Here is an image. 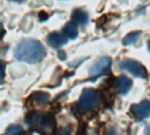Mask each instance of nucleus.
I'll return each instance as SVG.
<instances>
[{
    "label": "nucleus",
    "instance_id": "17",
    "mask_svg": "<svg viewBox=\"0 0 150 135\" xmlns=\"http://www.w3.org/2000/svg\"><path fill=\"white\" fill-rule=\"evenodd\" d=\"M85 132H86V125L85 124H81L80 126V128H79L77 135H85Z\"/></svg>",
    "mask_w": 150,
    "mask_h": 135
},
{
    "label": "nucleus",
    "instance_id": "13",
    "mask_svg": "<svg viewBox=\"0 0 150 135\" xmlns=\"http://www.w3.org/2000/svg\"><path fill=\"white\" fill-rule=\"evenodd\" d=\"M141 35L140 31H136V32H132L130 34H128L124 39H123V44L124 45H129L131 43H132L133 42H135L137 40V38Z\"/></svg>",
    "mask_w": 150,
    "mask_h": 135
},
{
    "label": "nucleus",
    "instance_id": "20",
    "mask_svg": "<svg viewBox=\"0 0 150 135\" xmlns=\"http://www.w3.org/2000/svg\"><path fill=\"white\" fill-rule=\"evenodd\" d=\"M57 57H58V58H59L60 60H64V59L66 58L65 52H64V51H63V50L59 51V52L57 53Z\"/></svg>",
    "mask_w": 150,
    "mask_h": 135
},
{
    "label": "nucleus",
    "instance_id": "24",
    "mask_svg": "<svg viewBox=\"0 0 150 135\" xmlns=\"http://www.w3.org/2000/svg\"><path fill=\"white\" fill-rule=\"evenodd\" d=\"M148 49H149V51H150V41L148 42Z\"/></svg>",
    "mask_w": 150,
    "mask_h": 135
},
{
    "label": "nucleus",
    "instance_id": "8",
    "mask_svg": "<svg viewBox=\"0 0 150 135\" xmlns=\"http://www.w3.org/2000/svg\"><path fill=\"white\" fill-rule=\"evenodd\" d=\"M132 86V81L125 75H121L117 81V88L119 94L125 95L127 94Z\"/></svg>",
    "mask_w": 150,
    "mask_h": 135
},
{
    "label": "nucleus",
    "instance_id": "14",
    "mask_svg": "<svg viewBox=\"0 0 150 135\" xmlns=\"http://www.w3.org/2000/svg\"><path fill=\"white\" fill-rule=\"evenodd\" d=\"M71 125H66L64 127H62L57 135H71Z\"/></svg>",
    "mask_w": 150,
    "mask_h": 135
},
{
    "label": "nucleus",
    "instance_id": "12",
    "mask_svg": "<svg viewBox=\"0 0 150 135\" xmlns=\"http://www.w3.org/2000/svg\"><path fill=\"white\" fill-rule=\"evenodd\" d=\"M31 97L38 103H43L45 102H47L50 98V95L48 93H44V92H35L34 94H32Z\"/></svg>",
    "mask_w": 150,
    "mask_h": 135
},
{
    "label": "nucleus",
    "instance_id": "6",
    "mask_svg": "<svg viewBox=\"0 0 150 135\" xmlns=\"http://www.w3.org/2000/svg\"><path fill=\"white\" fill-rule=\"evenodd\" d=\"M130 110L136 117L146 119L150 116V101L144 100L139 104H132Z\"/></svg>",
    "mask_w": 150,
    "mask_h": 135
},
{
    "label": "nucleus",
    "instance_id": "11",
    "mask_svg": "<svg viewBox=\"0 0 150 135\" xmlns=\"http://www.w3.org/2000/svg\"><path fill=\"white\" fill-rule=\"evenodd\" d=\"M22 127L20 124H11L6 129L3 135H21L22 133Z\"/></svg>",
    "mask_w": 150,
    "mask_h": 135
},
{
    "label": "nucleus",
    "instance_id": "19",
    "mask_svg": "<svg viewBox=\"0 0 150 135\" xmlns=\"http://www.w3.org/2000/svg\"><path fill=\"white\" fill-rule=\"evenodd\" d=\"M5 34H6V30L4 28V26H3L2 23H0V40L4 37Z\"/></svg>",
    "mask_w": 150,
    "mask_h": 135
},
{
    "label": "nucleus",
    "instance_id": "18",
    "mask_svg": "<svg viewBox=\"0 0 150 135\" xmlns=\"http://www.w3.org/2000/svg\"><path fill=\"white\" fill-rule=\"evenodd\" d=\"M39 19L41 21H43V20H46L48 19V14L45 13V12H41L39 13Z\"/></svg>",
    "mask_w": 150,
    "mask_h": 135
},
{
    "label": "nucleus",
    "instance_id": "10",
    "mask_svg": "<svg viewBox=\"0 0 150 135\" xmlns=\"http://www.w3.org/2000/svg\"><path fill=\"white\" fill-rule=\"evenodd\" d=\"M71 18H72V20H73L74 23L79 24L81 26H83V25H85L88 22V15L84 11L76 10V11L73 12V13L71 15Z\"/></svg>",
    "mask_w": 150,
    "mask_h": 135
},
{
    "label": "nucleus",
    "instance_id": "1",
    "mask_svg": "<svg viewBox=\"0 0 150 135\" xmlns=\"http://www.w3.org/2000/svg\"><path fill=\"white\" fill-rule=\"evenodd\" d=\"M46 56L43 45L35 39H24L19 42L14 50V57L17 60L28 64L41 62Z\"/></svg>",
    "mask_w": 150,
    "mask_h": 135
},
{
    "label": "nucleus",
    "instance_id": "22",
    "mask_svg": "<svg viewBox=\"0 0 150 135\" xmlns=\"http://www.w3.org/2000/svg\"><path fill=\"white\" fill-rule=\"evenodd\" d=\"M8 1H10V2H16V3H22V2L25 1V0H8Z\"/></svg>",
    "mask_w": 150,
    "mask_h": 135
},
{
    "label": "nucleus",
    "instance_id": "2",
    "mask_svg": "<svg viewBox=\"0 0 150 135\" xmlns=\"http://www.w3.org/2000/svg\"><path fill=\"white\" fill-rule=\"evenodd\" d=\"M27 124L41 135H52L56 131L55 117L49 112L31 111L25 117Z\"/></svg>",
    "mask_w": 150,
    "mask_h": 135
},
{
    "label": "nucleus",
    "instance_id": "5",
    "mask_svg": "<svg viewBox=\"0 0 150 135\" xmlns=\"http://www.w3.org/2000/svg\"><path fill=\"white\" fill-rule=\"evenodd\" d=\"M121 69L126 71L139 79H146L147 73L145 67L138 61L132 59H125L120 63Z\"/></svg>",
    "mask_w": 150,
    "mask_h": 135
},
{
    "label": "nucleus",
    "instance_id": "7",
    "mask_svg": "<svg viewBox=\"0 0 150 135\" xmlns=\"http://www.w3.org/2000/svg\"><path fill=\"white\" fill-rule=\"evenodd\" d=\"M67 37L58 33H51L47 37V42L52 48L57 49L67 43Z\"/></svg>",
    "mask_w": 150,
    "mask_h": 135
},
{
    "label": "nucleus",
    "instance_id": "21",
    "mask_svg": "<svg viewBox=\"0 0 150 135\" xmlns=\"http://www.w3.org/2000/svg\"><path fill=\"white\" fill-rule=\"evenodd\" d=\"M143 135H150V125H149V126H147V127H146V129H145V131H144Z\"/></svg>",
    "mask_w": 150,
    "mask_h": 135
},
{
    "label": "nucleus",
    "instance_id": "4",
    "mask_svg": "<svg viewBox=\"0 0 150 135\" xmlns=\"http://www.w3.org/2000/svg\"><path fill=\"white\" fill-rule=\"evenodd\" d=\"M112 60L109 57H101L89 69V76L92 81L110 72Z\"/></svg>",
    "mask_w": 150,
    "mask_h": 135
},
{
    "label": "nucleus",
    "instance_id": "15",
    "mask_svg": "<svg viewBox=\"0 0 150 135\" xmlns=\"http://www.w3.org/2000/svg\"><path fill=\"white\" fill-rule=\"evenodd\" d=\"M6 75V64L0 61V84L3 82V80Z\"/></svg>",
    "mask_w": 150,
    "mask_h": 135
},
{
    "label": "nucleus",
    "instance_id": "3",
    "mask_svg": "<svg viewBox=\"0 0 150 135\" xmlns=\"http://www.w3.org/2000/svg\"><path fill=\"white\" fill-rule=\"evenodd\" d=\"M100 102V94L93 88H86L82 91L78 102V110L82 112H87L95 109Z\"/></svg>",
    "mask_w": 150,
    "mask_h": 135
},
{
    "label": "nucleus",
    "instance_id": "9",
    "mask_svg": "<svg viewBox=\"0 0 150 135\" xmlns=\"http://www.w3.org/2000/svg\"><path fill=\"white\" fill-rule=\"evenodd\" d=\"M64 35L69 39H75L78 36V28L77 25L74 22H68L63 28Z\"/></svg>",
    "mask_w": 150,
    "mask_h": 135
},
{
    "label": "nucleus",
    "instance_id": "23",
    "mask_svg": "<svg viewBox=\"0 0 150 135\" xmlns=\"http://www.w3.org/2000/svg\"><path fill=\"white\" fill-rule=\"evenodd\" d=\"M21 135H32V134H31V132H29V131H28V132H24V133H21Z\"/></svg>",
    "mask_w": 150,
    "mask_h": 135
},
{
    "label": "nucleus",
    "instance_id": "16",
    "mask_svg": "<svg viewBox=\"0 0 150 135\" xmlns=\"http://www.w3.org/2000/svg\"><path fill=\"white\" fill-rule=\"evenodd\" d=\"M106 135H120L117 131V130L114 126H110L108 128L106 131Z\"/></svg>",
    "mask_w": 150,
    "mask_h": 135
}]
</instances>
